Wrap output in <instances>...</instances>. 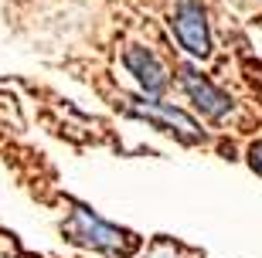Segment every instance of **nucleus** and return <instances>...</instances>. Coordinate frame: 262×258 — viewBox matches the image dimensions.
I'll return each mask as SVG.
<instances>
[{"label": "nucleus", "mask_w": 262, "mask_h": 258, "mask_svg": "<svg viewBox=\"0 0 262 258\" xmlns=\"http://www.w3.org/2000/svg\"><path fill=\"white\" fill-rule=\"evenodd\" d=\"M181 82H184L187 96H191L198 105H201V112L214 115V119H222V115L232 109V102H228V99H225L222 92H218V88H214L194 65H184V68H181Z\"/></svg>", "instance_id": "3"}, {"label": "nucleus", "mask_w": 262, "mask_h": 258, "mask_svg": "<svg viewBox=\"0 0 262 258\" xmlns=\"http://www.w3.org/2000/svg\"><path fill=\"white\" fill-rule=\"evenodd\" d=\"M123 61H126V68L136 75V82H140L150 96H157V92L167 88V72H164V65L157 61L154 51L140 48V44H129L126 55H123Z\"/></svg>", "instance_id": "5"}, {"label": "nucleus", "mask_w": 262, "mask_h": 258, "mask_svg": "<svg viewBox=\"0 0 262 258\" xmlns=\"http://www.w3.org/2000/svg\"><path fill=\"white\" fill-rule=\"evenodd\" d=\"M150 258H177V255H174V248H167V245H157Z\"/></svg>", "instance_id": "7"}, {"label": "nucleus", "mask_w": 262, "mask_h": 258, "mask_svg": "<svg viewBox=\"0 0 262 258\" xmlns=\"http://www.w3.org/2000/svg\"><path fill=\"white\" fill-rule=\"evenodd\" d=\"M136 115H143V119H150L154 126H160V129H167V133H181V139H187V143H194V139H201V129H198V123L191 119V115H184L181 109H170V105L164 102H146V105H133Z\"/></svg>", "instance_id": "4"}, {"label": "nucleus", "mask_w": 262, "mask_h": 258, "mask_svg": "<svg viewBox=\"0 0 262 258\" xmlns=\"http://www.w3.org/2000/svg\"><path fill=\"white\" fill-rule=\"evenodd\" d=\"M65 234L75 241V245H89V248L109 251V255H129V251L136 248L133 234L113 228V224H106V221H99L96 214L85 210V207L72 210V218L65 221Z\"/></svg>", "instance_id": "1"}, {"label": "nucleus", "mask_w": 262, "mask_h": 258, "mask_svg": "<svg viewBox=\"0 0 262 258\" xmlns=\"http://www.w3.org/2000/svg\"><path fill=\"white\" fill-rule=\"evenodd\" d=\"M174 31L181 44L194 58H204L211 51V34H208V20H204V7L201 0H181L174 14Z\"/></svg>", "instance_id": "2"}, {"label": "nucleus", "mask_w": 262, "mask_h": 258, "mask_svg": "<svg viewBox=\"0 0 262 258\" xmlns=\"http://www.w3.org/2000/svg\"><path fill=\"white\" fill-rule=\"evenodd\" d=\"M249 163H252L255 173H262V143H252V150H249Z\"/></svg>", "instance_id": "6"}]
</instances>
